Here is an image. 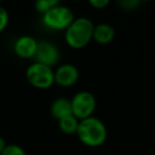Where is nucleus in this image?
<instances>
[{
  "label": "nucleus",
  "mask_w": 155,
  "mask_h": 155,
  "mask_svg": "<svg viewBox=\"0 0 155 155\" xmlns=\"http://www.w3.org/2000/svg\"><path fill=\"white\" fill-rule=\"evenodd\" d=\"M10 23V13L8 11L0 5V33H2Z\"/></svg>",
  "instance_id": "13"
},
{
  "label": "nucleus",
  "mask_w": 155,
  "mask_h": 155,
  "mask_svg": "<svg viewBox=\"0 0 155 155\" xmlns=\"http://www.w3.org/2000/svg\"><path fill=\"white\" fill-rule=\"evenodd\" d=\"M90 6L96 8V10H102V8H105L109 4H110V0H87Z\"/></svg>",
  "instance_id": "16"
},
{
  "label": "nucleus",
  "mask_w": 155,
  "mask_h": 155,
  "mask_svg": "<svg viewBox=\"0 0 155 155\" xmlns=\"http://www.w3.org/2000/svg\"><path fill=\"white\" fill-rule=\"evenodd\" d=\"M139 1H143V2H148V1H151V0H139Z\"/></svg>",
  "instance_id": "18"
},
{
  "label": "nucleus",
  "mask_w": 155,
  "mask_h": 155,
  "mask_svg": "<svg viewBox=\"0 0 155 155\" xmlns=\"http://www.w3.org/2000/svg\"><path fill=\"white\" fill-rule=\"evenodd\" d=\"M115 38V29L108 23H99L94 25L92 40L99 45H108Z\"/></svg>",
  "instance_id": "9"
},
{
  "label": "nucleus",
  "mask_w": 155,
  "mask_h": 155,
  "mask_svg": "<svg viewBox=\"0 0 155 155\" xmlns=\"http://www.w3.org/2000/svg\"><path fill=\"white\" fill-rule=\"evenodd\" d=\"M6 148V144H5V140L2 139V137H0V154L4 151V149Z\"/></svg>",
  "instance_id": "17"
},
{
  "label": "nucleus",
  "mask_w": 155,
  "mask_h": 155,
  "mask_svg": "<svg viewBox=\"0 0 155 155\" xmlns=\"http://www.w3.org/2000/svg\"><path fill=\"white\" fill-rule=\"evenodd\" d=\"M59 58L61 52L54 44L50 41H39L36 53L34 56V62L41 63L50 68H54L58 65Z\"/></svg>",
  "instance_id": "6"
},
{
  "label": "nucleus",
  "mask_w": 155,
  "mask_h": 155,
  "mask_svg": "<svg viewBox=\"0 0 155 155\" xmlns=\"http://www.w3.org/2000/svg\"><path fill=\"white\" fill-rule=\"evenodd\" d=\"M73 1H81V0H73Z\"/></svg>",
  "instance_id": "19"
},
{
  "label": "nucleus",
  "mask_w": 155,
  "mask_h": 155,
  "mask_svg": "<svg viewBox=\"0 0 155 155\" xmlns=\"http://www.w3.org/2000/svg\"><path fill=\"white\" fill-rule=\"evenodd\" d=\"M93 29L94 24L90 18L75 17L71 24L64 30V41L74 50L84 48L92 41Z\"/></svg>",
  "instance_id": "1"
},
{
  "label": "nucleus",
  "mask_w": 155,
  "mask_h": 155,
  "mask_svg": "<svg viewBox=\"0 0 155 155\" xmlns=\"http://www.w3.org/2000/svg\"><path fill=\"white\" fill-rule=\"evenodd\" d=\"M0 155H27V154L19 145L10 144V145H6V148Z\"/></svg>",
  "instance_id": "14"
},
{
  "label": "nucleus",
  "mask_w": 155,
  "mask_h": 155,
  "mask_svg": "<svg viewBox=\"0 0 155 155\" xmlns=\"http://www.w3.org/2000/svg\"><path fill=\"white\" fill-rule=\"evenodd\" d=\"M51 115L56 120H61L68 115H71V103L70 99L65 97H58L56 98L51 104Z\"/></svg>",
  "instance_id": "10"
},
{
  "label": "nucleus",
  "mask_w": 155,
  "mask_h": 155,
  "mask_svg": "<svg viewBox=\"0 0 155 155\" xmlns=\"http://www.w3.org/2000/svg\"><path fill=\"white\" fill-rule=\"evenodd\" d=\"M25 79L30 86L38 90H47L54 85V69L33 62L25 69Z\"/></svg>",
  "instance_id": "4"
},
{
  "label": "nucleus",
  "mask_w": 155,
  "mask_h": 155,
  "mask_svg": "<svg viewBox=\"0 0 155 155\" xmlns=\"http://www.w3.org/2000/svg\"><path fill=\"white\" fill-rule=\"evenodd\" d=\"M76 134L85 145L99 147L107 140L108 131L105 125L99 119L90 116L79 121Z\"/></svg>",
  "instance_id": "2"
},
{
  "label": "nucleus",
  "mask_w": 155,
  "mask_h": 155,
  "mask_svg": "<svg viewBox=\"0 0 155 155\" xmlns=\"http://www.w3.org/2000/svg\"><path fill=\"white\" fill-rule=\"evenodd\" d=\"M80 73L76 65L71 63H63L54 69V84L61 87H71L79 80Z\"/></svg>",
  "instance_id": "7"
},
{
  "label": "nucleus",
  "mask_w": 155,
  "mask_h": 155,
  "mask_svg": "<svg viewBox=\"0 0 155 155\" xmlns=\"http://www.w3.org/2000/svg\"><path fill=\"white\" fill-rule=\"evenodd\" d=\"M70 103L71 113L78 120H84L92 116L97 107L96 97L88 91H80L75 93L70 99Z\"/></svg>",
  "instance_id": "5"
},
{
  "label": "nucleus",
  "mask_w": 155,
  "mask_h": 155,
  "mask_svg": "<svg viewBox=\"0 0 155 155\" xmlns=\"http://www.w3.org/2000/svg\"><path fill=\"white\" fill-rule=\"evenodd\" d=\"M79 121L80 120H78L71 114V115H68V116L58 120V125H59V128L62 132H64L67 134H73V133H76V131H78Z\"/></svg>",
  "instance_id": "11"
},
{
  "label": "nucleus",
  "mask_w": 155,
  "mask_h": 155,
  "mask_svg": "<svg viewBox=\"0 0 155 155\" xmlns=\"http://www.w3.org/2000/svg\"><path fill=\"white\" fill-rule=\"evenodd\" d=\"M58 5H61V0H34V10L40 15Z\"/></svg>",
  "instance_id": "12"
},
{
  "label": "nucleus",
  "mask_w": 155,
  "mask_h": 155,
  "mask_svg": "<svg viewBox=\"0 0 155 155\" xmlns=\"http://www.w3.org/2000/svg\"><path fill=\"white\" fill-rule=\"evenodd\" d=\"M117 1V5L120 8L125 10V11H131V10H134L138 5H139V0H116Z\"/></svg>",
  "instance_id": "15"
},
{
  "label": "nucleus",
  "mask_w": 155,
  "mask_h": 155,
  "mask_svg": "<svg viewBox=\"0 0 155 155\" xmlns=\"http://www.w3.org/2000/svg\"><path fill=\"white\" fill-rule=\"evenodd\" d=\"M75 19L74 12L65 5H58L41 15L42 24L54 31H64Z\"/></svg>",
  "instance_id": "3"
},
{
  "label": "nucleus",
  "mask_w": 155,
  "mask_h": 155,
  "mask_svg": "<svg viewBox=\"0 0 155 155\" xmlns=\"http://www.w3.org/2000/svg\"><path fill=\"white\" fill-rule=\"evenodd\" d=\"M1 1H2V0H0V4H1Z\"/></svg>",
  "instance_id": "20"
},
{
  "label": "nucleus",
  "mask_w": 155,
  "mask_h": 155,
  "mask_svg": "<svg viewBox=\"0 0 155 155\" xmlns=\"http://www.w3.org/2000/svg\"><path fill=\"white\" fill-rule=\"evenodd\" d=\"M39 41L31 35H21L13 42V52L22 59H34Z\"/></svg>",
  "instance_id": "8"
}]
</instances>
